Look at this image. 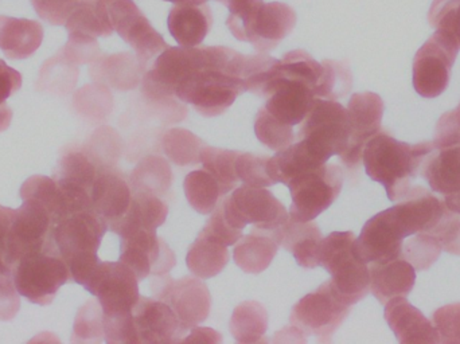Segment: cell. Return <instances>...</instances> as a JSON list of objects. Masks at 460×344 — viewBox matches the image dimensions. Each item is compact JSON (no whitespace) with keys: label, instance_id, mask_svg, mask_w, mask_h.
<instances>
[{"label":"cell","instance_id":"18","mask_svg":"<svg viewBox=\"0 0 460 344\" xmlns=\"http://www.w3.org/2000/svg\"><path fill=\"white\" fill-rule=\"evenodd\" d=\"M92 208L107 221L108 226L120 219L129 208L132 189L129 179L115 167L100 164L91 190Z\"/></svg>","mask_w":460,"mask_h":344},{"label":"cell","instance_id":"33","mask_svg":"<svg viewBox=\"0 0 460 344\" xmlns=\"http://www.w3.org/2000/svg\"><path fill=\"white\" fill-rule=\"evenodd\" d=\"M205 143L193 132L172 128L162 137V148L170 162L177 166H194L199 163V154Z\"/></svg>","mask_w":460,"mask_h":344},{"label":"cell","instance_id":"6","mask_svg":"<svg viewBox=\"0 0 460 344\" xmlns=\"http://www.w3.org/2000/svg\"><path fill=\"white\" fill-rule=\"evenodd\" d=\"M287 186L292 197L289 218L310 222L340 197L343 186L342 170L337 164H323L319 169L295 176Z\"/></svg>","mask_w":460,"mask_h":344},{"label":"cell","instance_id":"2","mask_svg":"<svg viewBox=\"0 0 460 344\" xmlns=\"http://www.w3.org/2000/svg\"><path fill=\"white\" fill-rule=\"evenodd\" d=\"M108 224L94 210L80 211L53 227L57 251L69 267L72 280L85 286L99 265L97 256Z\"/></svg>","mask_w":460,"mask_h":344},{"label":"cell","instance_id":"17","mask_svg":"<svg viewBox=\"0 0 460 344\" xmlns=\"http://www.w3.org/2000/svg\"><path fill=\"white\" fill-rule=\"evenodd\" d=\"M131 315L137 343H181L186 334L172 308L159 300L140 296Z\"/></svg>","mask_w":460,"mask_h":344},{"label":"cell","instance_id":"40","mask_svg":"<svg viewBox=\"0 0 460 344\" xmlns=\"http://www.w3.org/2000/svg\"><path fill=\"white\" fill-rule=\"evenodd\" d=\"M199 234L205 235V237L215 241V243H221V245L232 246L237 243L238 240L243 237V230L234 229L226 221V216H224L223 206H221V203H218L217 207L212 211L209 221L207 222Z\"/></svg>","mask_w":460,"mask_h":344},{"label":"cell","instance_id":"41","mask_svg":"<svg viewBox=\"0 0 460 344\" xmlns=\"http://www.w3.org/2000/svg\"><path fill=\"white\" fill-rule=\"evenodd\" d=\"M432 324L437 329L440 343L460 344V303L435 311Z\"/></svg>","mask_w":460,"mask_h":344},{"label":"cell","instance_id":"13","mask_svg":"<svg viewBox=\"0 0 460 344\" xmlns=\"http://www.w3.org/2000/svg\"><path fill=\"white\" fill-rule=\"evenodd\" d=\"M120 240V261L131 268L139 280L167 275L177 264L174 251L156 235V230H137Z\"/></svg>","mask_w":460,"mask_h":344},{"label":"cell","instance_id":"4","mask_svg":"<svg viewBox=\"0 0 460 344\" xmlns=\"http://www.w3.org/2000/svg\"><path fill=\"white\" fill-rule=\"evenodd\" d=\"M72 278L56 243L22 257L13 267V280L21 296L38 305L53 303L57 292Z\"/></svg>","mask_w":460,"mask_h":344},{"label":"cell","instance_id":"19","mask_svg":"<svg viewBox=\"0 0 460 344\" xmlns=\"http://www.w3.org/2000/svg\"><path fill=\"white\" fill-rule=\"evenodd\" d=\"M384 318L402 344L440 343L432 322L405 297H394L385 304Z\"/></svg>","mask_w":460,"mask_h":344},{"label":"cell","instance_id":"38","mask_svg":"<svg viewBox=\"0 0 460 344\" xmlns=\"http://www.w3.org/2000/svg\"><path fill=\"white\" fill-rule=\"evenodd\" d=\"M439 241L429 232H420L402 245V257L413 265L415 269L426 270L435 264L442 253Z\"/></svg>","mask_w":460,"mask_h":344},{"label":"cell","instance_id":"36","mask_svg":"<svg viewBox=\"0 0 460 344\" xmlns=\"http://www.w3.org/2000/svg\"><path fill=\"white\" fill-rule=\"evenodd\" d=\"M254 134L260 143L273 151L284 150L295 142L294 129L273 118L267 110H261L254 121Z\"/></svg>","mask_w":460,"mask_h":344},{"label":"cell","instance_id":"39","mask_svg":"<svg viewBox=\"0 0 460 344\" xmlns=\"http://www.w3.org/2000/svg\"><path fill=\"white\" fill-rule=\"evenodd\" d=\"M268 161H270L268 156L240 153L235 161V172H237L238 179L246 186H273L275 183L267 172Z\"/></svg>","mask_w":460,"mask_h":344},{"label":"cell","instance_id":"45","mask_svg":"<svg viewBox=\"0 0 460 344\" xmlns=\"http://www.w3.org/2000/svg\"><path fill=\"white\" fill-rule=\"evenodd\" d=\"M13 216V208L0 205V278L13 276V268L8 260V232Z\"/></svg>","mask_w":460,"mask_h":344},{"label":"cell","instance_id":"31","mask_svg":"<svg viewBox=\"0 0 460 344\" xmlns=\"http://www.w3.org/2000/svg\"><path fill=\"white\" fill-rule=\"evenodd\" d=\"M172 183L169 162L161 156L148 155L137 163L129 176L132 192H150L164 197Z\"/></svg>","mask_w":460,"mask_h":344},{"label":"cell","instance_id":"20","mask_svg":"<svg viewBox=\"0 0 460 344\" xmlns=\"http://www.w3.org/2000/svg\"><path fill=\"white\" fill-rule=\"evenodd\" d=\"M369 272L370 291L384 305L394 297L408 296L415 287L416 269L402 256L372 262Z\"/></svg>","mask_w":460,"mask_h":344},{"label":"cell","instance_id":"35","mask_svg":"<svg viewBox=\"0 0 460 344\" xmlns=\"http://www.w3.org/2000/svg\"><path fill=\"white\" fill-rule=\"evenodd\" d=\"M429 22L437 34L460 50V0H434Z\"/></svg>","mask_w":460,"mask_h":344},{"label":"cell","instance_id":"1","mask_svg":"<svg viewBox=\"0 0 460 344\" xmlns=\"http://www.w3.org/2000/svg\"><path fill=\"white\" fill-rule=\"evenodd\" d=\"M434 150L432 142L408 145L380 131L365 146L362 162L370 179L385 187L389 199L400 202L413 189V179Z\"/></svg>","mask_w":460,"mask_h":344},{"label":"cell","instance_id":"15","mask_svg":"<svg viewBox=\"0 0 460 344\" xmlns=\"http://www.w3.org/2000/svg\"><path fill=\"white\" fill-rule=\"evenodd\" d=\"M383 115L384 101L378 94L367 92L351 97L348 107L350 137L345 153L340 156L348 169H358L365 146L381 131Z\"/></svg>","mask_w":460,"mask_h":344},{"label":"cell","instance_id":"24","mask_svg":"<svg viewBox=\"0 0 460 344\" xmlns=\"http://www.w3.org/2000/svg\"><path fill=\"white\" fill-rule=\"evenodd\" d=\"M420 173L438 194L460 191V145L442 150L435 148L424 159Z\"/></svg>","mask_w":460,"mask_h":344},{"label":"cell","instance_id":"32","mask_svg":"<svg viewBox=\"0 0 460 344\" xmlns=\"http://www.w3.org/2000/svg\"><path fill=\"white\" fill-rule=\"evenodd\" d=\"M268 329V313L260 303L243 302L230 318V332L235 342L259 343Z\"/></svg>","mask_w":460,"mask_h":344},{"label":"cell","instance_id":"47","mask_svg":"<svg viewBox=\"0 0 460 344\" xmlns=\"http://www.w3.org/2000/svg\"><path fill=\"white\" fill-rule=\"evenodd\" d=\"M223 340L218 332L212 329H202V327H194L191 329L190 335L183 338L182 342H205V343H218Z\"/></svg>","mask_w":460,"mask_h":344},{"label":"cell","instance_id":"46","mask_svg":"<svg viewBox=\"0 0 460 344\" xmlns=\"http://www.w3.org/2000/svg\"><path fill=\"white\" fill-rule=\"evenodd\" d=\"M22 86L21 73L11 69L0 59V105L5 104V100L15 93Z\"/></svg>","mask_w":460,"mask_h":344},{"label":"cell","instance_id":"5","mask_svg":"<svg viewBox=\"0 0 460 344\" xmlns=\"http://www.w3.org/2000/svg\"><path fill=\"white\" fill-rule=\"evenodd\" d=\"M297 137L318 163L324 164L332 156L342 155L350 137L348 110L338 102L314 100Z\"/></svg>","mask_w":460,"mask_h":344},{"label":"cell","instance_id":"37","mask_svg":"<svg viewBox=\"0 0 460 344\" xmlns=\"http://www.w3.org/2000/svg\"><path fill=\"white\" fill-rule=\"evenodd\" d=\"M104 313L99 302H88L75 316L73 342L99 343L104 340Z\"/></svg>","mask_w":460,"mask_h":344},{"label":"cell","instance_id":"9","mask_svg":"<svg viewBox=\"0 0 460 344\" xmlns=\"http://www.w3.org/2000/svg\"><path fill=\"white\" fill-rule=\"evenodd\" d=\"M151 292L156 300L172 308L185 332L209 318L212 296L207 284L199 278L189 276L175 280L169 273L154 276Z\"/></svg>","mask_w":460,"mask_h":344},{"label":"cell","instance_id":"48","mask_svg":"<svg viewBox=\"0 0 460 344\" xmlns=\"http://www.w3.org/2000/svg\"><path fill=\"white\" fill-rule=\"evenodd\" d=\"M13 120V110L7 104L0 105V132H4Z\"/></svg>","mask_w":460,"mask_h":344},{"label":"cell","instance_id":"21","mask_svg":"<svg viewBox=\"0 0 460 344\" xmlns=\"http://www.w3.org/2000/svg\"><path fill=\"white\" fill-rule=\"evenodd\" d=\"M276 241L286 251L292 253L297 265L305 269L321 267L319 248H321L322 233L314 222H297L289 218L280 229L275 230Z\"/></svg>","mask_w":460,"mask_h":344},{"label":"cell","instance_id":"42","mask_svg":"<svg viewBox=\"0 0 460 344\" xmlns=\"http://www.w3.org/2000/svg\"><path fill=\"white\" fill-rule=\"evenodd\" d=\"M438 241L443 251L450 254L460 256V216L451 210H446L442 219L438 222L434 229L429 230Z\"/></svg>","mask_w":460,"mask_h":344},{"label":"cell","instance_id":"34","mask_svg":"<svg viewBox=\"0 0 460 344\" xmlns=\"http://www.w3.org/2000/svg\"><path fill=\"white\" fill-rule=\"evenodd\" d=\"M238 155H240L238 151L205 146L199 154V163L204 166L205 172L212 173L223 184L224 189L230 192L240 181L237 172H235V161H237Z\"/></svg>","mask_w":460,"mask_h":344},{"label":"cell","instance_id":"26","mask_svg":"<svg viewBox=\"0 0 460 344\" xmlns=\"http://www.w3.org/2000/svg\"><path fill=\"white\" fill-rule=\"evenodd\" d=\"M22 200L31 199L40 203L50 214L54 226L66 216L75 214L72 203L67 199L56 179L35 175L27 179L19 191Z\"/></svg>","mask_w":460,"mask_h":344},{"label":"cell","instance_id":"44","mask_svg":"<svg viewBox=\"0 0 460 344\" xmlns=\"http://www.w3.org/2000/svg\"><path fill=\"white\" fill-rule=\"evenodd\" d=\"M19 308H21V299L13 284V276H2L0 278V321H13Z\"/></svg>","mask_w":460,"mask_h":344},{"label":"cell","instance_id":"25","mask_svg":"<svg viewBox=\"0 0 460 344\" xmlns=\"http://www.w3.org/2000/svg\"><path fill=\"white\" fill-rule=\"evenodd\" d=\"M310 86L303 83L278 85L265 110L287 126L302 124L313 107Z\"/></svg>","mask_w":460,"mask_h":344},{"label":"cell","instance_id":"28","mask_svg":"<svg viewBox=\"0 0 460 344\" xmlns=\"http://www.w3.org/2000/svg\"><path fill=\"white\" fill-rule=\"evenodd\" d=\"M100 164L86 151L70 148L62 154L54 179L61 186L91 192Z\"/></svg>","mask_w":460,"mask_h":344},{"label":"cell","instance_id":"12","mask_svg":"<svg viewBox=\"0 0 460 344\" xmlns=\"http://www.w3.org/2000/svg\"><path fill=\"white\" fill-rule=\"evenodd\" d=\"M458 53V48L437 32L421 46L413 61V86L421 97L435 99L447 89Z\"/></svg>","mask_w":460,"mask_h":344},{"label":"cell","instance_id":"7","mask_svg":"<svg viewBox=\"0 0 460 344\" xmlns=\"http://www.w3.org/2000/svg\"><path fill=\"white\" fill-rule=\"evenodd\" d=\"M224 216L234 229L243 230L246 225L256 229H280L289 219L283 203L265 187L243 186L233 190L221 199Z\"/></svg>","mask_w":460,"mask_h":344},{"label":"cell","instance_id":"22","mask_svg":"<svg viewBox=\"0 0 460 344\" xmlns=\"http://www.w3.org/2000/svg\"><path fill=\"white\" fill-rule=\"evenodd\" d=\"M169 206L158 195L150 192H132L131 205L127 213L108 226L119 237L137 230H156L164 224Z\"/></svg>","mask_w":460,"mask_h":344},{"label":"cell","instance_id":"8","mask_svg":"<svg viewBox=\"0 0 460 344\" xmlns=\"http://www.w3.org/2000/svg\"><path fill=\"white\" fill-rule=\"evenodd\" d=\"M350 308L338 297L329 281H326L315 292L305 295L294 305L289 323L305 338L314 335L319 343H330L332 335L350 313Z\"/></svg>","mask_w":460,"mask_h":344},{"label":"cell","instance_id":"10","mask_svg":"<svg viewBox=\"0 0 460 344\" xmlns=\"http://www.w3.org/2000/svg\"><path fill=\"white\" fill-rule=\"evenodd\" d=\"M84 287L97 297L105 318L127 315L140 297L139 278L121 261H100Z\"/></svg>","mask_w":460,"mask_h":344},{"label":"cell","instance_id":"43","mask_svg":"<svg viewBox=\"0 0 460 344\" xmlns=\"http://www.w3.org/2000/svg\"><path fill=\"white\" fill-rule=\"evenodd\" d=\"M434 146L437 150L460 145V104L456 110L445 113L438 121Z\"/></svg>","mask_w":460,"mask_h":344},{"label":"cell","instance_id":"3","mask_svg":"<svg viewBox=\"0 0 460 344\" xmlns=\"http://www.w3.org/2000/svg\"><path fill=\"white\" fill-rule=\"evenodd\" d=\"M356 235L334 232L322 238L319 262L332 276L329 281L345 304L353 307L370 291V272L367 262L357 254Z\"/></svg>","mask_w":460,"mask_h":344},{"label":"cell","instance_id":"29","mask_svg":"<svg viewBox=\"0 0 460 344\" xmlns=\"http://www.w3.org/2000/svg\"><path fill=\"white\" fill-rule=\"evenodd\" d=\"M228 262V246L215 243L202 234H199V238L194 241L186 256L189 269L196 278L202 280L215 278L223 272Z\"/></svg>","mask_w":460,"mask_h":344},{"label":"cell","instance_id":"11","mask_svg":"<svg viewBox=\"0 0 460 344\" xmlns=\"http://www.w3.org/2000/svg\"><path fill=\"white\" fill-rule=\"evenodd\" d=\"M53 219L49 211L35 200H23L21 207L13 210L8 232V260L11 268L16 261L53 245Z\"/></svg>","mask_w":460,"mask_h":344},{"label":"cell","instance_id":"30","mask_svg":"<svg viewBox=\"0 0 460 344\" xmlns=\"http://www.w3.org/2000/svg\"><path fill=\"white\" fill-rule=\"evenodd\" d=\"M185 195L194 210L202 216H209L220 200L229 194L223 184L205 170L191 172L183 183Z\"/></svg>","mask_w":460,"mask_h":344},{"label":"cell","instance_id":"16","mask_svg":"<svg viewBox=\"0 0 460 344\" xmlns=\"http://www.w3.org/2000/svg\"><path fill=\"white\" fill-rule=\"evenodd\" d=\"M241 83L224 75H204L185 80L177 89V96L190 102L197 112L207 118L221 115L233 104L240 92Z\"/></svg>","mask_w":460,"mask_h":344},{"label":"cell","instance_id":"23","mask_svg":"<svg viewBox=\"0 0 460 344\" xmlns=\"http://www.w3.org/2000/svg\"><path fill=\"white\" fill-rule=\"evenodd\" d=\"M275 232L253 227L248 235L238 240L233 251L235 265L243 272L257 275L268 269L279 251Z\"/></svg>","mask_w":460,"mask_h":344},{"label":"cell","instance_id":"14","mask_svg":"<svg viewBox=\"0 0 460 344\" xmlns=\"http://www.w3.org/2000/svg\"><path fill=\"white\" fill-rule=\"evenodd\" d=\"M410 237L396 208L381 211L365 224L361 234L356 238L357 254L367 265L380 260L402 256L405 238Z\"/></svg>","mask_w":460,"mask_h":344},{"label":"cell","instance_id":"27","mask_svg":"<svg viewBox=\"0 0 460 344\" xmlns=\"http://www.w3.org/2000/svg\"><path fill=\"white\" fill-rule=\"evenodd\" d=\"M43 40L40 24L30 21L0 18V49L13 59L31 56Z\"/></svg>","mask_w":460,"mask_h":344}]
</instances>
